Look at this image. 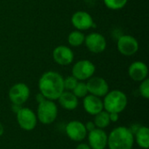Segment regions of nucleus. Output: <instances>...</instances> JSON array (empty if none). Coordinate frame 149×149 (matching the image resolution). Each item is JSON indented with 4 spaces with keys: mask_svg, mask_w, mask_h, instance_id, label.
<instances>
[{
    "mask_svg": "<svg viewBox=\"0 0 149 149\" xmlns=\"http://www.w3.org/2000/svg\"><path fill=\"white\" fill-rule=\"evenodd\" d=\"M38 89L46 100L55 101L65 91L64 77L54 71L45 72L38 80Z\"/></svg>",
    "mask_w": 149,
    "mask_h": 149,
    "instance_id": "obj_1",
    "label": "nucleus"
},
{
    "mask_svg": "<svg viewBox=\"0 0 149 149\" xmlns=\"http://www.w3.org/2000/svg\"><path fill=\"white\" fill-rule=\"evenodd\" d=\"M134 136L129 127L120 126L113 128L107 135L109 149H133Z\"/></svg>",
    "mask_w": 149,
    "mask_h": 149,
    "instance_id": "obj_2",
    "label": "nucleus"
},
{
    "mask_svg": "<svg viewBox=\"0 0 149 149\" xmlns=\"http://www.w3.org/2000/svg\"><path fill=\"white\" fill-rule=\"evenodd\" d=\"M128 100L126 93L120 90L109 91L103 100L104 110L107 113H122L127 107Z\"/></svg>",
    "mask_w": 149,
    "mask_h": 149,
    "instance_id": "obj_3",
    "label": "nucleus"
},
{
    "mask_svg": "<svg viewBox=\"0 0 149 149\" xmlns=\"http://www.w3.org/2000/svg\"><path fill=\"white\" fill-rule=\"evenodd\" d=\"M58 114V109L57 104L53 100H44L42 102L38 104L37 109V119L43 125L52 124Z\"/></svg>",
    "mask_w": 149,
    "mask_h": 149,
    "instance_id": "obj_4",
    "label": "nucleus"
},
{
    "mask_svg": "<svg viewBox=\"0 0 149 149\" xmlns=\"http://www.w3.org/2000/svg\"><path fill=\"white\" fill-rule=\"evenodd\" d=\"M96 67L94 64L88 59L77 61L72 69V74L79 81H85L93 76Z\"/></svg>",
    "mask_w": 149,
    "mask_h": 149,
    "instance_id": "obj_5",
    "label": "nucleus"
},
{
    "mask_svg": "<svg viewBox=\"0 0 149 149\" xmlns=\"http://www.w3.org/2000/svg\"><path fill=\"white\" fill-rule=\"evenodd\" d=\"M16 118L19 127L27 132L32 131L38 124L36 113L28 107H22L16 113Z\"/></svg>",
    "mask_w": 149,
    "mask_h": 149,
    "instance_id": "obj_6",
    "label": "nucleus"
},
{
    "mask_svg": "<svg viewBox=\"0 0 149 149\" xmlns=\"http://www.w3.org/2000/svg\"><path fill=\"white\" fill-rule=\"evenodd\" d=\"M29 86L22 82L14 84L9 90L8 96L11 104L23 106L30 97Z\"/></svg>",
    "mask_w": 149,
    "mask_h": 149,
    "instance_id": "obj_7",
    "label": "nucleus"
},
{
    "mask_svg": "<svg viewBox=\"0 0 149 149\" xmlns=\"http://www.w3.org/2000/svg\"><path fill=\"white\" fill-rule=\"evenodd\" d=\"M117 49L124 56H133L139 50V42L131 35H122L117 41Z\"/></svg>",
    "mask_w": 149,
    "mask_h": 149,
    "instance_id": "obj_8",
    "label": "nucleus"
},
{
    "mask_svg": "<svg viewBox=\"0 0 149 149\" xmlns=\"http://www.w3.org/2000/svg\"><path fill=\"white\" fill-rule=\"evenodd\" d=\"M67 137L76 142H81L87 136V131L86 129L85 124L79 120H71L69 121L65 128Z\"/></svg>",
    "mask_w": 149,
    "mask_h": 149,
    "instance_id": "obj_9",
    "label": "nucleus"
},
{
    "mask_svg": "<svg viewBox=\"0 0 149 149\" xmlns=\"http://www.w3.org/2000/svg\"><path fill=\"white\" fill-rule=\"evenodd\" d=\"M86 87L89 94L102 98L109 92V86L107 80L101 77H91L87 79Z\"/></svg>",
    "mask_w": 149,
    "mask_h": 149,
    "instance_id": "obj_10",
    "label": "nucleus"
},
{
    "mask_svg": "<svg viewBox=\"0 0 149 149\" xmlns=\"http://www.w3.org/2000/svg\"><path fill=\"white\" fill-rule=\"evenodd\" d=\"M84 44L93 53H101L107 48L106 38L99 32H92L86 35Z\"/></svg>",
    "mask_w": 149,
    "mask_h": 149,
    "instance_id": "obj_11",
    "label": "nucleus"
},
{
    "mask_svg": "<svg viewBox=\"0 0 149 149\" xmlns=\"http://www.w3.org/2000/svg\"><path fill=\"white\" fill-rule=\"evenodd\" d=\"M107 135L104 129L95 128L87 133V144L91 149H106L107 148Z\"/></svg>",
    "mask_w": 149,
    "mask_h": 149,
    "instance_id": "obj_12",
    "label": "nucleus"
},
{
    "mask_svg": "<svg viewBox=\"0 0 149 149\" xmlns=\"http://www.w3.org/2000/svg\"><path fill=\"white\" fill-rule=\"evenodd\" d=\"M53 60L59 65H69L74 59L72 50L65 45H58L54 48L52 52Z\"/></svg>",
    "mask_w": 149,
    "mask_h": 149,
    "instance_id": "obj_13",
    "label": "nucleus"
},
{
    "mask_svg": "<svg viewBox=\"0 0 149 149\" xmlns=\"http://www.w3.org/2000/svg\"><path fill=\"white\" fill-rule=\"evenodd\" d=\"M72 24L78 31L89 30L93 26V18L86 11L78 10L74 12L72 16Z\"/></svg>",
    "mask_w": 149,
    "mask_h": 149,
    "instance_id": "obj_14",
    "label": "nucleus"
},
{
    "mask_svg": "<svg viewBox=\"0 0 149 149\" xmlns=\"http://www.w3.org/2000/svg\"><path fill=\"white\" fill-rule=\"evenodd\" d=\"M129 77L136 82H141L148 76V67L142 61H134L128 67Z\"/></svg>",
    "mask_w": 149,
    "mask_h": 149,
    "instance_id": "obj_15",
    "label": "nucleus"
},
{
    "mask_svg": "<svg viewBox=\"0 0 149 149\" xmlns=\"http://www.w3.org/2000/svg\"><path fill=\"white\" fill-rule=\"evenodd\" d=\"M83 108L90 115H96L100 112L104 110L103 100L101 98L87 94L83 98Z\"/></svg>",
    "mask_w": 149,
    "mask_h": 149,
    "instance_id": "obj_16",
    "label": "nucleus"
},
{
    "mask_svg": "<svg viewBox=\"0 0 149 149\" xmlns=\"http://www.w3.org/2000/svg\"><path fill=\"white\" fill-rule=\"evenodd\" d=\"M57 100H58L60 107L67 111H73L79 106V99L71 91L65 90Z\"/></svg>",
    "mask_w": 149,
    "mask_h": 149,
    "instance_id": "obj_17",
    "label": "nucleus"
},
{
    "mask_svg": "<svg viewBox=\"0 0 149 149\" xmlns=\"http://www.w3.org/2000/svg\"><path fill=\"white\" fill-rule=\"evenodd\" d=\"M134 141L136 144L143 149L149 148V129L147 126H141L134 133Z\"/></svg>",
    "mask_w": 149,
    "mask_h": 149,
    "instance_id": "obj_18",
    "label": "nucleus"
},
{
    "mask_svg": "<svg viewBox=\"0 0 149 149\" xmlns=\"http://www.w3.org/2000/svg\"><path fill=\"white\" fill-rule=\"evenodd\" d=\"M93 122L95 124L96 128H100V129L107 128L111 124L109 120V113H107L105 110L100 112L99 113L94 115Z\"/></svg>",
    "mask_w": 149,
    "mask_h": 149,
    "instance_id": "obj_19",
    "label": "nucleus"
},
{
    "mask_svg": "<svg viewBox=\"0 0 149 149\" xmlns=\"http://www.w3.org/2000/svg\"><path fill=\"white\" fill-rule=\"evenodd\" d=\"M85 34L81 31H72L68 35V43L72 47H78L84 44L85 42Z\"/></svg>",
    "mask_w": 149,
    "mask_h": 149,
    "instance_id": "obj_20",
    "label": "nucleus"
},
{
    "mask_svg": "<svg viewBox=\"0 0 149 149\" xmlns=\"http://www.w3.org/2000/svg\"><path fill=\"white\" fill-rule=\"evenodd\" d=\"M103 1L106 7L113 10H121L127 3V0H103Z\"/></svg>",
    "mask_w": 149,
    "mask_h": 149,
    "instance_id": "obj_21",
    "label": "nucleus"
},
{
    "mask_svg": "<svg viewBox=\"0 0 149 149\" xmlns=\"http://www.w3.org/2000/svg\"><path fill=\"white\" fill-rule=\"evenodd\" d=\"M72 93L78 98H84L88 94V91H87V87H86V84L84 81H79L78 84L76 85V86L74 87V89L72 91Z\"/></svg>",
    "mask_w": 149,
    "mask_h": 149,
    "instance_id": "obj_22",
    "label": "nucleus"
},
{
    "mask_svg": "<svg viewBox=\"0 0 149 149\" xmlns=\"http://www.w3.org/2000/svg\"><path fill=\"white\" fill-rule=\"evenodd\" d=\"M79 80L73 77L72 75L71 76H67L66 78H64V88L65 91H72L74 89V87L76 86V85L78 84Z\"/></svg>",
    "mask_w": 149,
    "mask_h": 149,
    "instance_id": "obj_23",
    "label": "nucleus"
},
{
    "mask_svg": "<svg viewBox=\"0 0 149 149\" xmlns=\"http://www.w3.org/2000/svg\"><path fill=\"white\" fill-rule=\"evenodd\" d=\"M139 93L144 99H149V79L148 78L141 82L139 86Z\"/></svg>",
    "mask_w": 149,
    "mask_h": 149,
    "instance_id": "obj_24",
    "label": "nucleus"
},
{
    "mask_svg": "<svg viewBox=\"0 0 149 149\" xmlns=\"http://www.w3.org/2000/svg\"><path fill=\"white\" fill-rule=\"evenodd\" d=\"M109 120L110 122L115 123L120 120V113H109Z\"/></svg>",
    "mask_w": 149,
    "mask_h": 149,
    "instance_id": "obj_25",
    "label": "nucleus"
},
{
    "mask_svg": "<svg viewBox=\"0 0 149 149\" xmlns=\"http://www.w3.org/2000/svg\"><path fill=\"white\" fill-rule=\"evenodd\" d=\"M85 127H86V129L87 133L96 128L94 122H93V121H92V120H89V121H87V122L85 124Z\"/></svg>",
    "mask_w": 149,
    "mask_h": 149,
    "instance_id": "obj_26",
    "label": "nucleus"
},
{
    "mask_svg": "<svg viewBox=\"0 0 149 149\" xmlns=\"http://www.w3.org/2000/svg\"><path fill=\"white\" fill-rule=\"evenodd\" d=\"M75 149H91V148L89 147V145L87 143L81 142V143H79L77 145V147L75 148Z\"/></svg>",
    "mask_w": 149,
    "mask_h": 149,
    "instance_id": "obj_27",
    "label": "nucleus"
},
{
    "mask_svg": "<svg viewBox=\"0 0 149 149\" xmlns=\"http://www.w3.org/2000/svg\"><path fill=\"white\" fill-rule=\"evenodd\" d=\"M21 107H22V106L16 105V104H12V106H11V110H12V112H13L14 113H17L20 110Z\"/></svg>",
    "mask_w": 149,
    "mask_h": 149,
    "instance_id": "obj_28",
    "label": "nucleus"
},
{
    "mask_svg": "<svg viewBox=\"0 0 149 149\" xmlns=\"http://www.w3.org/2000/svg\"><path fill=\"white\" fill-rule=\"evenodd\" d=\"M44 100H45V98L39 93H38L37 95H36V101L38 102V103H40V102H42Z\"/></svg>",
    "mask_w": 149,
    "mask_h": 149,
    "instance_id": "obj_29",
    "label": "nucleus"
},
{
    "mask_svg": "<svg viewBox=\"0 0 149 149\" xmlns=\"http://www.w3.org/2000/svg\"><path fill=\"white\" fill-rule=\"evenodd\" d=\"M4 133V127H3V125L0 122V137Z\"/></svg>",
    "mask_w": 149,
    "mask_h": 149,
    "instance_id": "obj_30",
    "label": "nucleus"
}]
</instances>
